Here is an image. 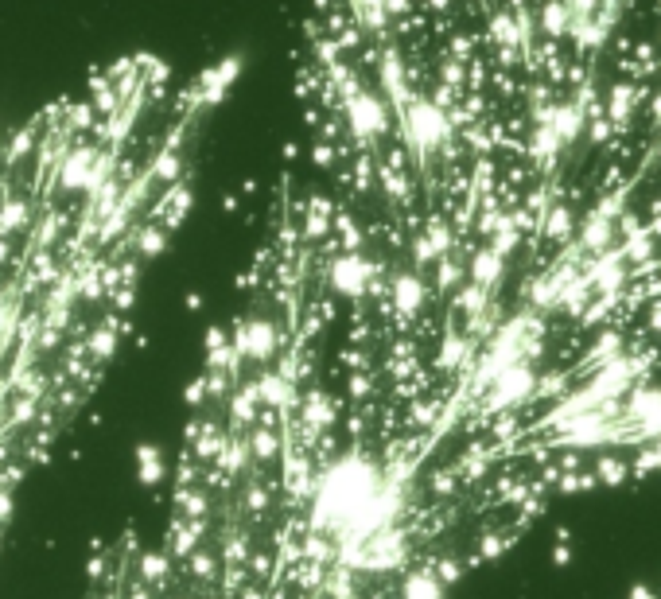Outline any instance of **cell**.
I'll use <instances>...</instances> for the list:
<instances>
[{"mask_svg": "<svg viewBox=\"0 0 661 599\" xmlns=\"http://www.w3.org/2000/svg\"><path fill=\"white\" fill-rule=\"evenodd\" d=\"M222 86L207 71L172 90L160 67L113 63L0 148V553L187 222Z\"/></svg>", "mask_w": 661, "mask_h": 599, "instance_id": "1", "label": "cell"}]
</instances>
